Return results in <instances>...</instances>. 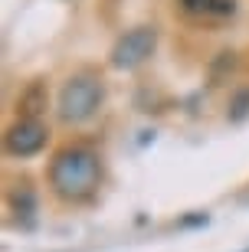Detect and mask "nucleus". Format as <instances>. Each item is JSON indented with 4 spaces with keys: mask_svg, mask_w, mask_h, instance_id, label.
Here are the masks:
<instances>
[{
    "mask_svg": "<svg viewBox=\"0 0 249 252\" xmlns=\"http://www.w3.org/2000/svg\"><path fill=\"white\" fill-rule=\"evenodd\" d=\"M46 141H49V128L39 118H17L3 131V151L10 158H36L46 148Z\"/></svg>",
    "mask_w": 249,
    "mask_h": 252,
    "instance_id": "4",
    "label": "nucleus"
},
{
    "mask_svg": "<svg viewBox=\"0 0 249 252\" xmlns=\"http://www.w3.org/2000/svg\"><path fill=\"white\" fill-rule=\"evenodd\" d=\"M190 17H230L236 10V0H177Z\"/></svg>",
    "mask_w": 249,
    "mask_h": 252,
    "instance_id": "5",
    "label": "nucleus"
},
{
    "mask_svg": "<svg viewBox=\"0 0 249 252\" xmlns=\"http://www.w3.org/2000/svg\"><path fill=\"white\" fill-rule=\"evenodd\" d=\"M105 102V82L92 72H79L63 85L56 112L63 125H85L89 118H95Z\"/></svg>",
    "mask_w": 249,
    "mask_h": 252,
    "instance_id": "2",
    "label": "nucleus"
},
{
    "mask_svg": "<svg viewBox=\"0 0 249 252\" xmlns=\"http://www.w3.org/2000/svg\"><path fill=\"white\" fill-rule=\"evenodd\" d=\"M249 115V89H243V92L233 95V102H230V118L233 122H243Z\"/></svg>",
    "mask_w": 249,
    "mask_h": 252,
    "instance_id": "8",
    "label": "nucleus"
},
{
    "mask_svg": "<svg viewBox=\"0 0 249 252\" xmlns=\"http://www.w3.org/2000/svg\"><path fill=\"white\" fill-rule=\"evenodd\" d=\"M154 49H157V30L154 27H135V30L118 36V43L108 53V63H111V69L131 72V69L148 63L154 56Z\"/></svg>",
    "mask_w": 249,
    "mask_h": 252,
    "instance_id": "3",
    "label": "nucleus"
},
{
    "mask_svg": "<svg viewBox=\"0 0 249 252\" xmlns=\"http://www.w3.org/2000/svg\"><path fill=\"white\" fill-rule=\"evenodd\" d=\"M49 190L63 203H85L102 187V158L89 144H69L56 151L46 170Z\"/></svg>",
    "mask_w": 249,
    "mask_h": 252,
    "instance_id": "1",
    "label": "nucleus"
},
{
    "mask_svg": "<svg viewBox=\"0 0 249 252\" xmlns=\"http://www.w3.org/2000/svg\"><path fill=\"white\" fill-rule=\"evenodd\" d=\"M10 210L17 216H27V220H33V213H36V196H33V190L30 187H20L10 193Z\"/></svg>",
    "mask_w": 249,
    "mask_h": 252,
    "instance_id": "7",
    "label": "nucleus"
},
{
    "mask_svg": "<svg viewBox=\"0 0 249 252\" xmlns=\"http://www.w3.org/2000/svg\"><path fill=\"white\" fill-rule=\"evenodd\" d=\"M246 252H249V249H246Z\"/></svg>",
    "mask_w": 249,
    "mask_h": 252,
    "instance_id": "10",
    "label": "nucleus"
},
{
    "mask_svg": "<svg viewBox=\"0 0 249 252\" xmlns=\"http://www.w3.org/2000/svg\"><path fill=\"white\" fill-rule=\"evenodd\" d=\"M207 220H210L207 213H197V216H190V220H184L180 226H207Z\"/></svg>",
    "mask_w": 249,
    "mask_h": 252,
    "instance_id": "9",
    "label": "nucleus"
},
{
    "mask_svg": "<svg viewBox=\"0 0 249 252\" xmlns=\"http://www.w3.org/2000/svg\"><path fill=\"white\" fill-rule=\"evenodd\" d=\"M43 108H46V85L33 82L27 92L17 98V115H20V118H39Z\"/></svg>",
    "mask_w": 249,
    "mask_h": 252,
    "instance_id": "6",
    "label": "nucleus"
}]
</instances>
